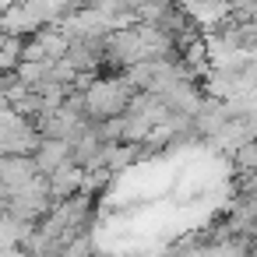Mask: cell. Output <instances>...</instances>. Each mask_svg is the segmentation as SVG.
Listing matches in <instances>:
<instances>
[{"label":"cell","mask_w":257,"mask_h":257,"mask_svg":"<svg viewBox=\"0 0 257 257\" xmlns=\"http://www.w3.org/2000/svg\"><path fill=\"white\" fill-rule=\"evenodd\" d=\"M134 95H138V92H134V85H131L127 78L102 74V78H92V81L85 85V92H81V109H85V116H88L92 123L113 120V116H120V113L131 106Z\"/></svg>","instance_id":"1"},{"label":"cell","mask_w":257,"mask_h":257,"mask_svg":"<svg viewBox=\"0 0 257 257\" xmlns=\"http://www.w3.org/2000/svg\"><path fill=\"white\" fill-rule=\"evenodd\" d=\"M53 204H57V201H53V194H50V183H46V176L39 173L36 180H29L22 190H15V194L8 197V215H15V218L36 225V222H43V218L50 215Z\"/></svg>","instance_id":"2"},{"label":"cell","mask_w":257,"mask_h":257,"mask_svg":"<svg viewBox=\"0 0 257 257\" xmlns=\"http://www.w3.org/2000/svg\"><path fill=\"white\" fill-rule=\"evenodd\" d=\"M36 176H39V169H36L32 155H0V183L8 187V194L22 190Z\"/></svg>","instance_id":"3"},{"label":"cell","mask_w":257,"mask_h":257,"mask_svg":"<svg viewBox=\"0 0 257 257\" xmlns=\"http://www.w3.org/2000/svg\"><path fill=\"white\" fill-rule=\"evenodd\" d=\"M32 162L43 176H50L53 169H60L64 162H71V141H57V138H39L36 152H32Z\"/></svg>","instance_id":"4"},{"label":"cell","mask_w":257,"mask_h":257,"mask_svg":"<svg viewBox=\"0 0 257 257\" xmlns=\"http://www.w3.org/2000/svg\"><path fill=\"white\" fill-rule=\"evenodd\" d=\"M183 11L197 29H218L222 22H229V4L225 0H187Z\"/></svg>","instance_id":"5"}]
</instances>
